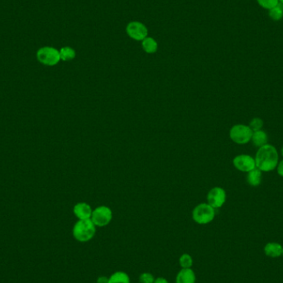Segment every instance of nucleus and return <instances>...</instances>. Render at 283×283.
<instances>
[{
    "label": "nucleus",
    "instance_id": "obj_1",
    "mask_svg": "<svg viewBox=\"0 0 283 283\" xmlns=\"http://www.w3.org/2000/svg\"><path fill=\"white\" fill-rule=\"evenodd\" d=\"M278 159L279 157L275 147L266 144L258 148L256 153V167L265 172L273 171L278 166Z\"/></svg>",
    "mask_w": 283,
    "mask_h": 283
},
{
    "label": "nucleus",
    "instance_id": "obj_2",
    "mask_svg": "<svg viewBox=\"0 0 283 283\" xmlns=\"http://www.w3.org/2000/svg\"><path fill=\"white\" fill-rule=\"evenodd\" d=\"M96 234V226L90 219H79L72 229V235L78 242H89Z\"/></svg>",
    "mask_w": 283,
    "mask_h": 283
},
{
    "label": "nucleus",
    "instance_id": "obj_3",
    "mask_svg": "<svg viewBox=\"0 0 283 283\" xmlns=\"http://www.w3.org/2000/svg\"><path fill=\"white\" fill-rule=\"evenodd\" d=\"M215 217L214 208L208 203H202L195 207L192 211V219L199 225H207L212 222Z\"/></svg>",
    "mask_w": 283,
    "mask_h": 283
},
{
    "label": "nucleus",
    "instance_id": "obj_4",
    "mask_svg": "<svg viewBox=\"0 0 283 283\" xmlns=\"http://www.w3.org/2000/svg\"><path fill=\"white\" fill-rule=\"evenodd\" d=\"M37 59L41 64L53 67L61 61L60 51L52 46H43L37 51Z\"/></svg>",
    "mask_w": 283,
    "mask_h": 283
},
{
    "label": "nucleus",
    "instance_id": "obj_5",
    "mask_svg": "<svg viewBox=\"0 0 283 283\" xmlns=\"http://www.w3.org/2000/svg\"><path fill=\"white\" fill-rule=\"evenodd\" d=\"M253 130L249 126L243 124H237L233 126L230 129V137L233 142L237 144H246L252 139Z\"/></svg>",
    "mask_w": 283,
    "mask_h": 283
},
{
    "label": "nucleus",
    "instance_id": "obj_6",
    "mask_svg": "<svg viewBox=\"0 0 283 283\" xmlns=\"http://www.w3.org/2000/svg\"><path fill=\"white\" fill-rule=\"evenodd\" d=\"M113 219V212L110 208L105 205H101L94 209L92 212L90 219L96 227L107 226Z\"/></svg>",
    "mask_w": 283,
    "mask_h": 283
},
{
    "label": "nucleus",
    "instance_id": "obj_7",
    "mask_svg": "<svg viewBox=\"0 0 283 283\" xmlns=\"http://www.w3.org/2000/svg\"><path fill=\"white\" fill-rule=\"evenodd\" d=\"M207 201L208 204L214 209L220 208L226 201V192L221 187H214L207 195Z\"/></svg>",
    "mask_w": 283,
    "mask_h": 283
},
{
    "label": "nucleus",
    "instance_id": "obj_8",
    "mask_svg": "<svg viewBox=\"0 0 283 283\" xmlns=\"http://www.w3.org/2000/svg\"><path fill=\"white\" fill-rule=\"evenodd\" d=\"M126 32L131 39L136 41H143L148 37V28L146 26L139 22H132L128 23Z\"/></svg>",
    "mask_w": 283,
    "mask_h": 283
},
{
    "label": "nucleus",
    "instance_id": "obj_9",
    "mask_svg": "<svg viewBox=\"0 0 283 283\" xmlns=\"http://www.w3.org/2000/svg\"><path fill=\"white\" fill-rule=\"evenodd\" d=\"M233 163L239 171H243V172H249L250 171L256 168L255 159H253L250 156L244 155V154L235 157Z\"/></svg>",
    "mask_w": 283,
    "mask_h": 283
},
{
    "label": "nucleus",
    "instance_id": "obj_10",
    "mask_svg": "<svg viewBox=\"0 0 283 283\" xmlns=\"http://www.w3.org/2000/svg\"><path fill=\"white\" fill-rule=\"evenodd\" d=\"M197 275L192 268H181L176 277V283H196Z\"/></svg>",
    "mask_w": 283,
    "mask_h": 283
},
{
    "label": "nucleus",
    "instance_id": "obj_11",
    "mask_svg": "<svg viewBox=\"0 0 283 283\" xmlns=\"http://www.w3.org/2000/svg\"><path fill=\"white\" fill-rule=\"evenodd\" d=\"M91 206L87 203L81 202L75 205L73 208V213L78 219H89L92 215Z\"/></svg>",
    "mask_w": 283,
    "mask_h": 283
},
{
    "label": "nucleus",
    "instance_id": "obj_12",
    "mask_svg": "<svg viewBox=\"0 0 283 283\" xmlns=\"http://www.w3.org/2000/svg\"><path fill=\"white\" fill-rule=\"evenodd\" d=\"M283 246L279 243H268L264 247V253L269 258H279L283 256Z\"/></svg>",
    "mask_w": 283,
    "mask_h": 283
},
{
    "label": "nucleus",
    "instance_id": "obj_13",
    "mask_svg": "<svg viewBox=\"0 0 283 283\" xmlns=\"http://www.w3.org/2000/svg\"><path fill=\"white\" fill-rule=\"evenodd\" d=\"M128 273L123 271H117L109 277V283H130Z\"/></svg>",
    "mask_w": 283,
    "mask_h": 283
},
{
    "label": "nucleus",
    "instance_id": "obj_14",
    "mask_svg": "<svg viewBox=\"0 0 283 283\" xmlns=\"http://www.w3.org/2000/svg\"><path fill=\"white\" fill-rule=\"evenodd\" d=\"M247 181L250 186H259L262 181V171L258 168H254L247 172Z\"/></svg>",
    "mask_w": 283,
    "mask_h": 283
},
{
    "label": "nucleus",
    "instance_id": "obj_15",
    "mask_svg": "<svg viewBox=\"0 0 283 283\" xmlns=\"http://www.w3.org/2000/svg\"><path fill=\"white\" fill-rule=\"evenodd\" d=\"M252 141H253L254 146L261 148V147L268 144V137L264 131H256V132H253Z\"/></svg>",
    "mask_w": 283,
    "mask_h": 283
},
{
    "label": "nucleus",
    "instance_id": "obj_16",
    "mask_svg": "<svg viewBox=\"0 0 283 283\" xmlns=\"http://www.w3.org/2000/svg\"><path fill=\"white\" fill-rule=\"evenodd\" d=\"M142 46L147 53L153 54L155 53L159 46H158V42L153 38L147 37L145 39H143L142 41Z\"/></svg>",
    "mask_w": 283,
    "mask_h": 283
},
{
    "label": "nucleus",
    "instance_id": "obj_17",
    "mask_svg": "<svg viewBox=\"0 0 283 283\" xmlns=\"http://www.w3.org/2000/svg\"><path fill=\"white\" fill-rule=\"evenodd\" d=\"M59 51H60V56H61V61H72L76 57V51L72 47H70V46H64Z\"/></svg>",
    "mask_w": 283,
    "mask_h": 283
},
{
    "label": "nucleus",
    "instance_id": "obj_18",
    "mask_svg": "<svg viewBox=\"0 0 283 283\" xmlns=\"http://www.w3.org/2000/svg\"><path fill=\"white\" fill-rule=\"evenodd\" d=\"M193 263V258L189 253H183L179 258V265L181 268H192Z\"/></svg>",
    "mask_w": 283,
    "mask_h": 283
},
{
    "label": "nucleus",
    "instance_id": "obj_19",
    "mask_svg": "<svg viewBox=\"0 0 283 283\" xmlns=\"http://www.w3.org/2000/svg\"><path fill=\"white\" fill-rule=\"evenodd\" d=\"M269 16L273 18V20H279L283 18V6L278 4L275 8L270 9Z\"/></svg>",
    "mask_w": 283,
    "mask_h": 283
},
{
    "label": "nucleus",
    "instance_id": "obj_20",
    "mask_svg": "<svg viewBox=\"0 0 283 283\" xmlns=\"http://www.w3.org/2000/svg\"><path fill=\"white\" fill-rule=\"evenodd\" d=\"M155 279V277L152 273H148V272L141 273L139 278H138V280L140 283H154Z\"/></svg>",
    "mask_w": 283,
    "mask_h": 283
},
{
    "label": "nucleus",
    "instance_id": "obj_21",
    "mask_svg": "<svg viewBox=\"0 0 283 283\" xmlns=\"http://www.w3.org/2000/svg\"><path fill=\"white\" fill-rule=\"evenodd\" d=\"M263 121L261 120L260 118H254L251 122H250L249 128L253 130V132L261 130L263 128Z\"/></svg>",
    "mask_w": 283,
    "mask_h": 283
},
{
    "label": "nucleus",
    "instance_id": "obj_22",
    "mask_svg": "<svg viewBox=\"0 0 283 283\" xmlns=\"http://www.w3.org/2000/svg\"><path fill=\"white\" fill-rule=\"evenodd\" d=\"M257 1L263 8H268V9L275 8L276 6L279 4L278 0H257Z\"/></svg>",
    "mask_w": 283,
    "mask_h": 283
},
{
    "label": "nucleus",
    "instance_id": "obj_23",
    "mask_svg": "<svg viewBox=\"0 0 283 283\" xmlns=\"http://www.w3.org/2000/svg\"><path fill=\"white\" fill-rule=\"evenodd\" d=\"M96 283H109V278L106 276H100L97 278Z\"/></svg>",
    "mask_w": 283,
    "mask_h": 283
},
{
    "label": "nucleus",
    "instance_id": "obj_24",
    "mask_svg": "<svg viewBox=\"0 0 283 283\" xmlns=\"http://www.w3.org/2000/svg\"><path fill=\"white\" fill-rule=\"evenodd\" d=\"M278 173L283 177V160L280 162L278 165Z\"/></svg>",
    "mask_w": 283,
    "mask_h": 283
},
{
    "label": "nucleus",
    "instance_id": "obj_25",
    "mask_svg": "<svg viewBox=\"0 0 283 283\" xmlns=\"http://www.w3.org/2000/svg\"><path fill=\"white\" fill-rule=\"evenodd\" d=\"M154 283H170L166 278H162V277H159L155 279Z\"/></svg>",
    "mask_w": 283,
    "mask_h": 283
},
{
    "label": "nucleus",
    "instance_id": "obj_26",
    "mask_svg": "<svg viewBox=\"0 0 283 283\" xmlns=\"http://www.w3.org/2000/svg\"><path fill=\"white\" fill-rule=\"evenodd\" d=\"M281 153H282V155H283V148H282V151H281Z\"/></svg>",
    "mask_w": 283,
    "mask_h": 283
},
{
    "label": "nucleus",
    "instance_id": "obj_27",
    "mask_svg": "<svg viewBox=\"0 0 283 283\" xmlns=\"http://www.w3.org/2000/svg\"><path fill=\"white\" fill-rule=\"evenodd\" d=\"M281 2H282V3H283V0H280Z\"/></svg>",
    "mask_w": 283,
    "mask_h": 283
},
{
    "label": "nucleus",
    "instance_id": "obj_28",
    "mask_svg": "<svg viewBox=\"0 0 283 283\" xmlns=\"http://www.w3.org/2000/svg\"></svg>",
    "mask_w": 283,
    "mask_h": 283
}]
</instances>
